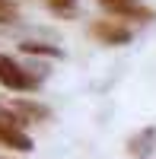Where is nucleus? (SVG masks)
<instances>
[{
  "label": "nucleus",
  "instance_id": "f03ea898",
  "mask_svg": "<svg viewBox=\"0 0 156 159\" xmlns=\"http://www.w3.org/2000/svg\"><path fill=\"white\" fill-rule=\"evenodd\" d=\"M99 3L105 7L112 16H121V19H140V22L153 19V10H147L140 0H99Z\"/></svg>",
  "mask_w": 156,
  "mask_h": 159
},
{
  "label": "nucleus",
  "instance_id": "f257e3e1",
  "mask_svg": "<svg viewBox=\"0 0 156 159\" xmlns=\"http://www.w3.org/2000/svg\"><path fill=\"white\" fill-rule=\"evenodd\" d=\"M0 83H3L7 89H13V92H25V89H35L38 80L25 67H19L10 54H0Z\"/></svg>",
  "mask_w": 156,
  "mask_h": 159
},
{
  "label": "nucleus",
  "instance_id": "39448f33",
  "mask_svg": "<svg viewBox=\"0 0 156 159\" xmlns=\"http://www.w3.org/2000/svg\"><path fill=\"white\" fill-rule=\"evenodd\" d=\"M153 140H156V130L150 127V130H144V134H140L137 140H131V153H134V156H147V153L153 150V147H150Z\"/></svg>",
  "mask_w": 156,
  "mask_h": 159
},
{
  "label": "nucleus",
  "instance_id": "423d86ee",
  "mask_svg": "<svg viewBox=\"0 0 156 159\" xmlns=\"http://www.w3.org/2000/svg\"><path fill=\"white\" fill-rule=\"evenodd\" d=\"M25 54H48V57H57L61 54V48H51V45H42V42H22L19 45Z\"/></svg>",
  "mask_w": 156,
  "mask_h": 159
},
{
  "label": "nucleus",
  "instance_id": "7ed1b4c3",
  "mask_svg": "<svg viewBox=\"0 0 156 159\" xmlns=\"http://www.w3.org/2000/svg\"><path fill=\"white\" fill-rule=\"evenodd\" d=\"M93 35L99 38L102 45H127V42H131V29L121 25L118 19H99L93 25Z\"/></svg>",
  "mask_w": 156,
  "mask_h": 159
},
{
  "label": "nucleus",
  "instance_id": "6e6552de",
  "mask_svg": "<svg viewBox=\"0 0 156 159\" xmlns=\"http://www.w3.org/2000/svg\"><path fill=\"white\" fill-rule=\"evenodd\" d=\"M16 19V3L13 0H0V25H7Z\"/></svg>",
  "mask_w": 156,
  "mask_h": 159
},
{
  "label": "nucleus",
  "instance_id": "0eeeda50",
  "mask_svg": "<svg viewBox=\"0 0 156 159\" xmlns=\"http://www.w3.org/2000/svg\"><path fill=\"white\" fill-rule=\"evenodd\" d=\"M45 3L51 7V13H57V16H73L76 13V0H45Z\"/></svg>",
  "mask_w": 156,
  "mask_h": 159
},
{
  "label": "nucleus",
  "instance_id": "20e7f679",
  "mask_svg": "<svg viewBox=\"0 0 156 159\" xmlns=\"http://www.w3.org/2000/svg\"><path fill=\"white\" fill-rule=\"evenodd\" d=\"M13 111H16L22 121H45V118L51 115L48 105H42V102H29V99H16V102H13Z\"/></svg>",
  "mask_w": 156,
  "mask_h": 159
}]
</instances>
